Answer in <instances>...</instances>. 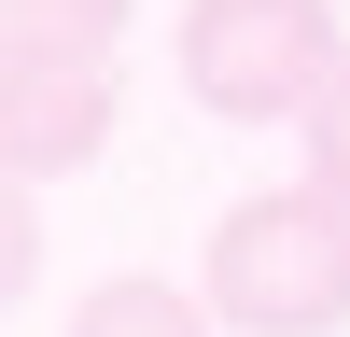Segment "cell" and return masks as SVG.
Here are the masks:
<instances>
[{"mask_svg": "<svg viewBox=\"0 0 350 337\" xmlns=\"http://www.w3.org/2000/svg\"><path fill=\"white\" fill-rule=\"evenodd\" d=\"M196 295L239 337H336L350 323V197L336 183H267L211 225Z\"/></svg>", "mask_w": 350, "mask_h": 337, "instance_id": "obj_1", "label": "cell"}, {"mask_svg": "<svg viewBox=\"0 0 350 337\" xmlns=\"http://www.w3.org/2000/svg\"><path fill=\"white\" fill-rule=\"evenodd\" d=\"M336 71H350L336 0H183V84L224 127H308Z\"/></svg>", "mask_w": 350, "mask_h": 337, "instance_id": "obj_2", "label": "cell"}, {"mask_svg": "<svg viewBox=\"0 0 350 337\" xmlns=\"http://www.w3.org/2000/svg\"><path fill=\"white\" fill-rule=\"evenodd\" d=\"M112 56H14L0 71V155H14V183H70L84 155L112 140Z\"/></svg>", "mask_w": 350, "mask_h": 337, "instance_id": "obj_3", "label": "cell"}, {"mask_svg": "<svg viewBox=\"0 0 350 337\" xmlns=\"http://www.w3.org/2000/svg\"><path fill=\"white\" fill-rule=\"evenodd\" d=\"M70 337H239L211 295H183V281H98V295L70 309Z\"/></svg>", "mask_w": 350, "mask_h": 337, "instance_id": "obj_4", "label": "cell"}, {"mask_svg": "<svg viewBox=\"0 0 350 337\" xmlns=\"http://www.w3.org/2000/svg\"><path fill=\"white\" fill-rule=\"evenodd\" d=\"M140 0H0V28H14V56H112L126 42Z\"/></svg>", "mask_w": 350, "mask_h": 337, "instance_id": "obj_5", "label": "cell"}, {"mask_svg": "<svg viewBox=\"0 0 350 337\" xmlns=\"http://www.w3.org/2000/svg\"><path fill=\"white\" fill-rule=\"evenodd\" d=\"M308 183H336V197H350V71L308 99Z\"/></svg>", "mask_w": 350, "mask_h": 337, "instance_id": "obj_6", "label": "cell"}]
</instances>
